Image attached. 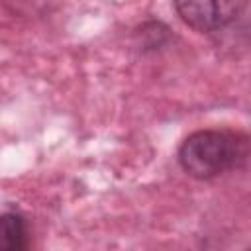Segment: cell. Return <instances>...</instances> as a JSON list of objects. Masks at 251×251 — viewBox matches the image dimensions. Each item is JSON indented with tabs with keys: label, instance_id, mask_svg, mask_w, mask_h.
<instances>
[{
	"label": "cell",
	"instance_id": "cell-1",
	"mask_svg": "<svg viewBox=\"0 0 251 251\" xmlns=\"http://www.w3.org/2000/svg\"><path fill=\"white\" fill-rule=\"evenodd\" d=\"M247 159L239 135L220 129H202L188 135L178 149V163L194 178L208 180Z\"/></svg>",
	"mask_w": 251,
	"mask_h": 251
},
{
	"label": "cell",
	"instance_id": "cell-2",
	"mask_svg": "<svg viewBox=\"0 0 251 251\" xmlns=\"http://www.w3.org/2000/svg\"><path fill=\"white\" fill-rule=\"evenodd\" d=\"M178 18L196 31H210L220 22L218 0H173Z\"/></svg>",
	"mask_w": 251,
	"mask_h": 251
},
{
	"label": "cell",
	"instance_id": "cell-3",
	"mask_svg": "<svg viewBox=\"0 0 251 251\" xmlns=\"http://www.w3.org/2000/svg\"><path fill=\"white\" fill-rule=\"evenodd\" d=\"M0 247L18 251L25 247V224L18 212H4L0 220Z\"/></svg>",
	"mask_w": 251,
	"mask_h": 251
}]
</instances>
